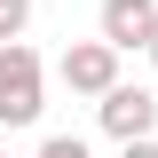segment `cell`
I'll list each match as a JSON object with an SVG mask.
<instances>
[{
  "label": "cell",
  "instance_id": "1",
  "mask_svg": "<svg viewBox=\"0 0 158 158\" xmlns=\"http://www.w3.org/2000/svg\"><path fill=\"white\" fill-rule=\"evenodd\" d=\"M40 111H48V71L16 40V48H0V127H32Z\"/></svg>",
  "mask_w": 158,
  "mask_h": 158
},
{
  "label": "cell",
  "instance_id": "8",
  "mask_svg": "<svg viewBox=\"0 0 158 158\" xmlns=\"http://www.w3.org/2000/svg\"><path fill=\"white\" fill-rule=\"evenodd\" d=\"M150 63H158V40H150Z\"/></svg>",
  "mask_w": 158,
  "mask_h": 158
},
{
  "label": "cell",
  "instance_id": "2",
  "mask_svg": "<svg viewBox=\"0 0 158 158\" xmlns=\"http://www.w3.org/2000/svg\"><path fill=\"white\" fill-rule=\"evenodd\" d=\"M56 79L63 87H71V95H111L118 87V48L111 40H71V48H63V63H56Z\"/></svg>",
  "mask_w": 158,
  "mask_h": 158
},
{
  "label": "cell",
  "instance_id": "9",
  "mask_svg": "<svg viewBox=\"0 0 158 158\" xmlns=\"http://www.w3.org/2000/svg\"><path fill=\"white\" fill-rule=\"evenodd\" d=\"M0 158H8V150H0Z\"/></svg>",
  "mask_w": 158,
  "mask_h": 158
},
{
  "label": "cell",
  "instance_id": "4",
  "mask_svg": "<svg viewBox=\"0 0 158 158\" xmlns=\"http://www.w3.org/2000/svg\"><path fill=\"white\" fill-rule=\"evenodd\" d=\"M95 32L111 40L118 56H127V48H142V56H150V40H158V0H103Z\"/></svg>",
  "mask_w": 158,
  "mask_h": 158
},
{
  "label": "cell",
  "instance_id": "5",
  "mask_svg": "<svg viewBox=\"0 0 158 158\" xmlns=\"http://www.w3.org/2000/svg\"><path fill=\"white\" fill-rule=\"evenodd\" d=\"M24 24H32V0H0V48H16Z\"/></svg>",
  "mask_w": 158,
  "mask_h": 158
},
{
  "label": "cell",
  "instance_id": "3",
  "mask_svg": "<svg viewBox=\"0 0 158 158\" xmlns=\"http://www.w3.org/2000/svg\"><path fill=\"white\" fill-rule=\"evenodd\" d=\"M95 118H103V135H118V142H150V127H158V95L118 79L111 95L95 103Z\"/></svg>",
  "mask_w": 158,
  "mask_h": 158
},
{
  "label": "cell",
  "instance_id": "7",
  "mask_svg": "<svg viewBox=\"0 0 158 158\" xmlns=\"http://www.w3.org/2000/svg\"><path fill=\"white\" fill-rule=\"evenodd\" d=\"M118 158H158V142H118Z\"/></svg>",
  "mask_w": 158,
  "mask_h": 158
},
{
  "label": "cell",
  "instance_id": "6",
  "mask_svg": "<svg viewBox=\"0 0 158 158\" xmlns=\"http://www.w3.org/2000/svg\"><path fill=\"white\" fill-rule=\"evenodd\" d=\"M40 158H87V142H79V135H48V142H40Z\"/></svg>",
  "mask_w": 158,
  "mask_h": 158
}]
</instances>
